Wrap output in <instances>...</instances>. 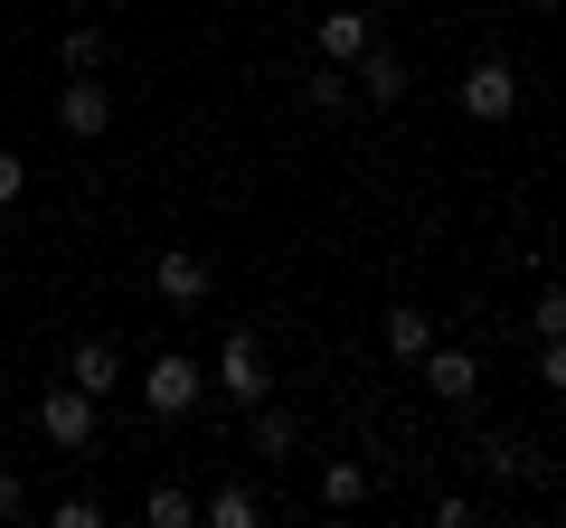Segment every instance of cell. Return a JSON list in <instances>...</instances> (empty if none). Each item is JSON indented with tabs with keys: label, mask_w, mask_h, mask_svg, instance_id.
Masks as SVG:
<instances>
[{
	"label": "cell",
	"mask_w": 566,
	"mask_h": 528,
	"mask_svg": "<svg viewBox=\"0 0 566 528\" xmlns=\"http://www.w3.org/2000/svg\"><path fill=\"white\" fill-rule=\"evenodd\" d=\"M66 378L85 387V397H104V387H123V359L104 340H76V359H66Z\"/></svg>",
	"instance_id": "12"
},
{
	"label": "cell",
	"mask_w": 566,
	"mask_h": 528,
	"mask_svg": "<svg viewBox=\"0 0 566 528\" xmlns=\"http://www.w3.org/2000/svg\"><path fill=\"white\" fill-rule=\"evenodd\" d=\"M538 10H557V0H538Z\"/></svg>",
	"instance_id": "25"
},
{
	"label": "cell",
	"mask_w": 566,
	"mask_h": 528,
	"mask_svg": "<svg viewBox=\"0 0 566 528\" xmlns=\"http://www.w3.org/2000/svg\"><path fill=\"white\" fill-rule=\"evenodd\" d=\"M416 378H424V397H444V406H472V387H482V359H472L463 340H434L416 359Z\"/></svg>",
	"instance_id": "5"
},
{
	"label": "cell",
	"mask_w": 566,
	"mask_h": 528,
	"mask_svg": "<svg viewBox=\"0 0 566 528\" xmlns=\"http://www.w3.org/2000/svg\"><path fill=\"white\" fill-rule=\"evenodd\" d=\"M303 95H312V114H340V104H349V66H331V57H322Z\"/></svg>",
	"instance_id": "17"
},
{
	"label": "cell",
	"mask_w": 566,
	"mask_h": 528,
	"mask_svg": "<svg viewBox=\"0 0 566 528\" xmlns=\"http://www.w3.org/2000/svg\"><path fill=\"white\" fill-rule=\"evenodd\" d=\"M368 500V463H322V509H359Z\"/></svg>",
	"instance_id": "15"
},
{
	"label": "cell",
	"mask_w": 566,
	"mask_h": 528,
	"mask_svg": "<svg viewBox=\"0 0 566 528\" xmlns=\"http://www.w3.org/2000/svg\"><path fill=\"white\" fill-rule=\"evenodd\" d=\"M538 378H547V387H566V340H538Z\"/></svg>",
	"instance_id": "22"
},
{
	"label": "cell",
	"mask_w": 566,
	"mask_h": 528,
	"mask_svg": "<svg viewBox=\"0 0 566 528\" xmlns=\"http://www.w3.org/2000/svg\"><path fill=\"white\" fill-rule=\"evenodd\" d=\"M359 47H368V10H322V57L349 66Z\"/></svg>",
	"instance_id": "11"
},
{
	"label": "cell",
	"mask_w": 566,
	"mask_h": 528,
	"mask_svg": "<svg viewBox=\"0 0 566 528\" xmlns=\"http://www.w3.org/2000/svg\"><path fill=\"white\" fill-rule=\"evenodd\" d=\"M349 95L378 104V114H397V104H406V57H387V47L368 39L359 57H349Z\"/></svg>",
	"instance_id": "6"
},
{
	"label": "cell",
	"mask_w": 566,
	"mask_h": 528,
	"mask_svg": "<svg viewBox=\"0 0 566 528\" xmlns=\"http://www.w3.org/2000/svg\"><path fill=\"white\" fill-rule=\"evenodd\" d=\"M199 519H208V528H255L264 509H255V490H245V482H227V490H208V509H199Z\"/></svg>",
	"instance_id": "14"
},
{
	"label": "cell",
	"mask_w": 566,
	"mask_h": 528,
	"mask_svg": "<svg viewBox=\"0 0 566 528\" xmlns=\"http://www.w3.org/2000/svg\"><path fill=\"white\" fill-rule=\"evenodd\" d=\"M66 66H76V76H95V66H104V29H95V20L66 29Z\"/></svg>",
	"instance_id": "18"
},
{
	"label": "cell",
	"mask_w": 566,
	"mask_h": 528,
	"mask_svg": "<svg viewBox=\"0 0 566 528\" xmlns=\"http://www.w3.org/2000/svg\"><path fill=\"white\" fill-rule=\"evenodd\" d=\"M218 387L237 397L245 415L274 397V368H264V349H255V330H227V349H218Z\"/></svg>",
	"instance_id": "3"
},
{
	"label": "cell",
	"mask_w": 566,
	"mask_h": 528,
	"mask_svg": "<svg viewBox=\"0 0 566 528\" xmlns=\"http://www.w3.org/2000/svg\"><path fill=\"white\" fill-rule=\"evenodd\" d=\"M557 472H566V425H557Z\"/></svg>",
	"instance_id": "24"
},
{
	"label": "cell",
	"mask_w": 566,
	"mask_h": 528,
	"mask_svg": "<svg viewBox=\"0 0 566 528\" xmlns=\"http://www.w3.org/2000/svg\"><path fill=\"white\" fill-rule=\"evenodd\" d=\"M95 406H104V397H85L76 378H66V387H48V397H39V434H48V444H57V453L95 444Z\"/></svg>",
	"instance_id": "4"
},
{
	"label": "cell",
	"mask_w": 566,
	"mask_h": 528,
	"mask_svg": "<svg viewBox=\"0 0 566 528\" xmlns=\"http://www.w3.org/2000/svg\"><path fill=\"white\" fill-rule=\"evenodd\" d=\"M293 444H303V425H293V415H283L274 397H264V406H255V453H264V463H283Z\"/></svg>",
	"instance_id": "13"
},
{
	"label": "cell",
	"mask_w": 566,
	"mask_h": 528,
	"mask_svg": "<svg viewBox=\"0 0 566 528\" xmlns=\"http://www.w3.org/2000/svg\"><path fill=\"white\" fill-rule=\"evenodd\" d=\"M472 463H482L491 482H538V453H528L520 434H482V444H472Z\"/></svg>",
	"instance_id": "9"
},
{
	"label": "cell",
	"mask_w": 566,
	"mask_h": 528,
	"mask_svg": "<svg viewBox=\"0 0 566 528\" xmlns=\"http://www.w3.org/2000/svg\"><path fill=\"white\" fill-rule=\"evenodd\" d=\"M104 123H114V95H104L95 76H76V85H57V133H76V142H95Z\"/></svg>",
	"instance_id": "7"
},
{
	"label": "cell",
	"mask_w": 566,
	"mask_h": 528,
	"mask_svg": "<svg viewBox=\"0 0 566 528\" xmlns=\"http://www.w3.org/2000/svg\"><path fill=\"white\" fill-rule=\"evenodd\" d=\"M151 284H161V303L199 311V303H208V255H189V245H170V255L151 264Z\"/></svg>",
	"instance_id": "8"
},
{
	"label": "cell",
	"mask_w": 566,
	"mask_h": 528,
	"mask_svg": "<svg viewBox=\"0 0 566 528\" xmlns=\"http://www.w3.org/2000/svg\"><path fill=\"white\" fill-rule=\"evenodd\" d=\"M142 519H151V528H189V519H199V500H189L180 482H161L151 500H142Z\"/></svg>",
	"instance_id": "16"
},
{
	"label": "cell",
	"mask_w": 566,
	"mask_h": 528,
	"mask_svg": "<svg viewBox=\"0 0 566 528\" xmlns=\"http://www.w3.org/2000/svg\"><path fill=\"white\" fill-rule=\"evenodd\" d=\"M453 95H463L472 123H510V114H520V66H510V57H472Z\"/></svg>",
	"instance_id": "1"
},
{
	"label": "cell",
	"mask_w": 566,
	"mask_h": 528,
	"mask_svg": "<svg viewBox=\"0 0 566 528\" xmlns=\"http://www.w3.org/2000/svg\"><path fill=\"white\" fill-rule=\"evenodd\" d=\"M10 509H29V490H20V472H0V519H10Z\"/></svg>",
	"instance_id": "23"
},
{
	"label": "cell",
	"mask_w": 566,
	"mask_h": 528,
	"mask_svg": "<svg viewBox=\"0 0 566 528\" xmlns=\"http://www.w3.org/2000/svg\"><path fill=\"white\" fill-rule=\"evenodd\" d=\"M20 189H29V161H20V151H0V208H20Z\"/></svg>",
	"instance_id": "20"
},
{
	"label": "cell",
	"mask_w": 566,
	"mask_h": 528,
	"mask_svg": "<svg viewBox=\"0 0 566 528\" xmlns=\"http://www.w3.org/2000/svg\"><path fill=\"white\" fill-rule=\"evenodd\" d=\"M528 321H538V340H566V284H547L538 303H528Z\"/></svg>",
	"instance_id": "19"
},
{
	"label": "cell",
	"mask_w": 566,
	"mask_h": 528,
	"mask_svg": "<svg viewBox=\"0 0 566 528\" xmlns=\"http://www.w3.org/2000/svg\"><path fill=\"white\" fill-rule=\"evenodd\" d=\"M424 349H434V311L397 303V311H387V359H397V368H416Z\"/></svg>",
	"instance_id": "10"
},
{
	"label": "cell",
	"mask_w": 566,
	"mask_h": 528,
	"mask_svg": "<svg viewBox=\"0 0 566 528\" xmlns=\"http://www.w3.org/2000/svg\"><path fill=\"white\" fill-rule=\"evenodd\" d=\"M104 519V500H85V490H76V500H57V528H95Z\"/></svg>",
	"instance_id": "21"
},
{
	"label": "cell",
	"mask_w": 566,
	"mask_h": 528,
	"mask_svg": "<svg viewBox=\"0 0 566 528\" xmlns=\"http://www.w3.org/2000/svg\"><path fill=\"white\" fill-rule=\"evenodd\" d=\"M208 397V378H199V359H180V349H161V359L142 368V406L151 415H189Z\"/></svg>",
	"instance_id": "2"
}]
</instances>
